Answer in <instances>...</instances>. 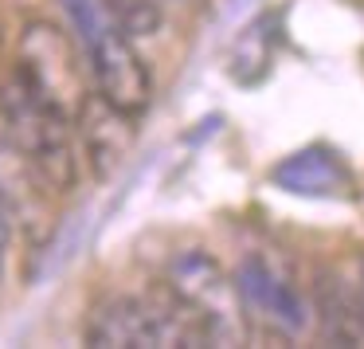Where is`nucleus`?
Returning <instances> with one entry per match:
<instances>
[{"instance_id":"obj_1","label":"nucleus","mask_w":364,"mask_h":349,"mask_svg":"<svg viewBox=\"0 0 364 349\" xmlns=\"http://www.w3.org/2000/svg\"><path fill=\"white\" fill-rule=\"evenodd\" d=\"M0 122H4L0 134L28 157V165L36 169L48 192L63 197L79 184V150H75L71 114L55 106L48 95H40L16 67L0 83Z\"/></svg>"},{"instance_id":"obj_2","label":"nucleus","mask_w":364,"mask_h":349,"mask_svg":"<svg viewBox=\"0 0 364 349\" xmlns=\"http://www.w3.org/2000/svg\"><path fill=\"white\" fill-rule=\"evenodd\" d=\"M87 345L98 349H200L212 345L204 318L168 286L153 294H110L87 318Z\"/></svg>"},{"instance_id":"obj_3","label":"nucleus","mask_w":364,"mask_h":349,"mask_svg":"<svg viewBox=\"0 0 364 349\" xmlns=\"http://www.w3.org/2000/svg\"><path fill=\"white\" fill-rule=\"evenodd\" d=\"M67 16H71L75 40H79L82 56H87V71L95 79V90L126 110L129 118L141 122L153 103V75L145 59L137 56L134 40L118 32L110 20L106 0H63Z\"/></svg>"},{"instance_id":"obj_4","label":"nucleus","mask_w":364,"mask_h":349,"mask_svg":"<svg viewBox=\"0 0 364 349\" xmlns=\"http://www.w3.org/2000/svg\"><path fill=\"white\" fill-rule=\"evenodd\" d=\"M165 286L192 306L200 318H204L208 333H212V345H239L247 338V310L239 302L235 278L220 267V259L200 247H188V251L173 255L165 271Z\"/></svg>"},{"instance_id":"obj_5","label":"nucleus","mask_w":364,"mask_h":349,"mask_svg":"<svg viewBox=\"0 0 364 349\" xmlns=\"http://www.w3.org/2000/svg\"><path fill=\"white\" fill-rule=\"evenodd\" d=\"M75 43L79 40H71V32H63L51 20H28L24 32H20V56H16V71L40 95H48L55 106H63L67 114L87 95V87H82V56Z\"/></svg>"},{"instance_id":"obj_6","label":"nucleus","mask_w":364,"mask_h":349,"mask_svg":"<svg viewBox=\"0 0 364 349\" xmlns=\"http://www.w3.org/2000/svg\"><path fill=\"white\" fill-rule=\"evenodd\" d=\"M71 130H75V142L82 145V157H87L90 173H95L98 181H110V177L126 165L129 150H134V142H137V118H129L126 110L106 103L98 90H87V95L75 103Z\"/></svg>"},{"instance_id":"obj_7","label":"nucleus","mask_w":364,"mask_h":349,"mask_svg":"<svg viewBox=\"0 0 364 349\" xmlns=\"http://www.w3.org/2000/svg\"><path fill=\"white\" fill-rule=\"evenodd\" d=\"M235 291L247 310V322H267L270 330L286 333V338H294L309 325V306L298 294V286L286 275H278L274 263L262 259V255H247L239 263Z\"/></svg>"},{"instance_id":"obj_8","label":"nucleus","mask_w":364,"mask_h":349,"mask_svg":"<svg viewBox=\"0 0 364 349\" xmlns=\"http://www.w3.org/2000/svg\"><path fill=\"white\" fill-rule=\"evenodd\" d=\"M270 181L282 192H294V197H348L353 192V173L341 161L337 150L329 145H306V150L282 157L274 169H270Z\"/></svg>"},{"instance_id":"obj_9","label":"nucleus","mask_w":364,"mask_h":349,"mask_svg":"<svg viewBox=\"0 0 364 349\" xmlns=\"http://www.w3.org/2000/svg\"><path fill=\"white\" fill-rule=\"evenodd\" d=\"M309 310H314V322L321 341L329 345H345L356 349L364 345V306L360 294L337 275V271H317L314 286H309Z\"/></svg>"},{"instance_id":"obj_10","label":"nucleus","mask_w":364,"mask_h":349,"mask_svg":"<svg viewBox=\"0 0 364 349\" xmlns=\"http://www.w3.org/2000/svg\"><path fill=\"white\" fill-rule=\"evenodd\" d=\"M106 9L126 40H149L161 32V0H106Z\"/></svg>"},{"instance_id":"obj_11","label":"nucleus","mask_w":364,"mask_h":349,"mask_svg":"<svg viewBox=\"0 0 364 349\" xmlns=\"http://www.w3.org/2000/svg\"><path fill=\"white\" fill-rule=\"evenodd\" d=\"M231 63H235V67H231V71H235V79H247V67H255V71H251V83L270 67L267 20H259V24H251V28L243 32V40L235 43V56H231Z\"/></svg>"},{"instance_id":"obj_12","label":"nucleus","mask_w":364,"mask_h":349,"mask_svg":"<svg viewBox=\"0 0 364 349\" xmlns=\"http://www.w3.org/2000/svg\"><path fill=\"white\" fill-rule=\"evenodd\" d=\"M12 231H16V220H12V208L0 192V239H12Z\"/></svg>"},{"instance_id":"obj_13","label":"nucleus","mask_w":364,"mask_h":349,"mask_svg":"<svg viewBox=\"0 0 364 349\" xmlns=\"http://www.w3.org/2000/svg\"><path fill=\"white\" fill-rule=\"evenodd\" d=\"M356 294H360V306H364V263H360V286H356Z\"/></svg>"},{"instance_id":"obj_14","label":"nucleus","mask_w":364,"mask_h":349,"mask_svg":"<svg viewBox=\"0 0 364 349\" xmlns=\"http://www.w3.org/2000/svg\"><path fill=\"white\" fill-rule=\"evenodd\" d=\"M4 247H9V239H0V275H4Z\"/></svg>"}]
</instances>
